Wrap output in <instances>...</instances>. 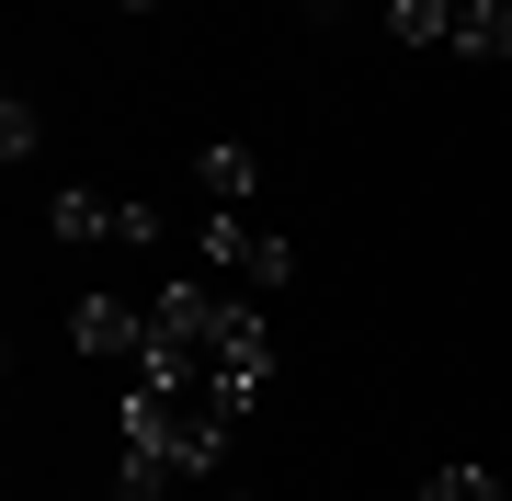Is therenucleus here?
<instances>
[{"mask_svg":"<svg viewBox=\"0 0 512 501\" xmlns=\"http://www.w3.org/2000/svg\"><path fill=\"white\" fill-rule=\"evenodd\" d=\"M137 376H160V388H228L239 410H251L262 376H274V342H262L251 308L205 297V285H171V297L148 308V365Z\"/></svg>","mask_w":512,"mask_h":501,"instance_id":"f257e3e1","label":"nucleus"},{"mask_svg":"<svg viewBox=\"0 0 512 501\" xmlns=\"http://www.w3.org/2000/svg\"><path fill=\"white\" fill-rule=\"evenodd\" d=\"M399 46H456V57H501L512 46V0H387Z\"/></svg>","mask_w":512,"mask_h":501,"instance_id":"f03ea898","label":"nucleus"},{"mask_svg":"<svg viewBox=\"0 0 512 501\" xmlns=\"http://www.w3.org/2000/svg\"><path fill=\"white\" fill-rule=\"evenodd\" d=\"M205 262H217V274H239V285H296V240L251 228L239 205H217V217H205Z\"/></svg>","mask_w":512,"mask_h":501,"instance_id":"7ed1b4c3","label":"nucleus"},{"mask_svg":"<svg viewBox=\"0 0 512 501\" xmlns=\"http://www.w3.org/2000/svg\"><path fill=\"white\" fill-rule=\"evenodd\" d=\"M46 228H57V240H160V205H137V194H92V183H69V194H57L46 205Z\"/></svg>","mask_w":512,"mask_h":501,"instance_id":"20e7f679","label":"nucleus"},{"mask_svg":"<svg viewBox=\"0 0 512 501\" xmlns=\"http://www.w3.org/2000/svg\"><path fill=\"white\" fill-rule=\"evenodd\" d=\"M69 342H80V353H126V365H148V308L80 297V308H69Z\"/></svg>","mask_w":512,"mask_h":501,"instance_id":"39448f33","label":"nucleus"},{"mask_svg":"<svg viewBox=\"0 0 512 501\" xmlns=\"http://www.w3.org/2000/svg\"><path fill=\"white\" fill-rule=\"evenodd\" d=\"M194 183H205V205H251L262 160H251V149H205V160H194Z\"/></svg>","mask_w":512,"mask_h":501,"instance_id":"423d86ee","label":"nucleus"},{"mask_svg":"<svg viewBox=\"0 0 512 501\" xmlns=\"http://www.w3.org/2000/svg\"><path fill=\"white\" fill-rule=\"evenodd\" d=\"M421 501H512V479H490V467H433Z\"/></svg>","mask_w":512,"mask_h":501,"instance_id":"0eeeda50","label":"nucleus"},{"mask_svg":"<svg viewBox=\"0 0 512 501\" xmlns=\"http://www.w3.org/2000/svg\"><path fill=\"white\" fill-rule=\"evenodd\" d=\"M0 149H12V160H35V103H23V92L0 103Z\"/></svg>","mask_w":512,"mask_h":501,"instance_id":"6e6552de","label":"nucleus"},{"mask_svg":"<svg viewBox=\"0 0 512 501\" xmlns=\"http://www.w3.org/2000/svg\"><path fill=\"white\" fill-rule=\"evenodd\" d=\"M126 12H160V0H126Z\"/></svg>","mask_w":512,"mask_h":501,"instance_id":"1a4fd4ad","label":"nucleus"}]
</instances>
